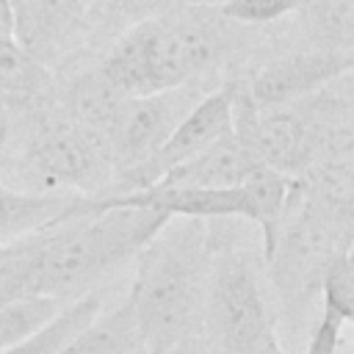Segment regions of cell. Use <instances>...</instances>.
<instances>
[{
	"label": "cell",
	"instance_id": "1",
	"mask_svg": "<svg viewBox=\"0 0 354 354\" xmlns=\"http://www.w3.org/2000/svg\"><path fill=\"white\" fill-rule=\"evenodd\" d=\"M210 257V230L202 218H169L136 254V277L124 299L144 354H166L202 337Z\"/></svg>",
	"mask_w": 354,
	"mask_h": 354
},
{
	"label": "cell",
	"instance_id": "2",
	"mask_svg": "<svg viewBox=\"0 0 354 354\" xmlns=\"http://www.w3.org/2000/svg\"><path fill=\"white\" fill-rule=\"evenodd\" d=\"M169 221L166 213L138 205H108L88 196V213L39 232L33 257L25 266V296L72 301L136 257L144 243Z\"/></svg>",
	"mask_w": 354,
	"mask_h": 354
},
{
	"label": "cell",
	"instance_id": "3",
	"mask_svg": "<svg viewBox=\"0 0 354 354\" xmlns=\"http://www.w3.org/2000/svg\"><path fill=\"white\" fill-rule=\"evenodd\" d=\"M221 53L210 22L188 14L152 17L130 28L97 64L124 97L194 86Z\"/></svg>",
	"mask_w": 354,
	"mask_h": 354
},
{
	"label": "cell",
	"instance_id": "4",
	"mask_svg": "<svg viewBox=\"0 0 354 354\" xmlns=\"http://www.w3.org/2000/svg\"><path fill=\"white\" fill-rule=\"evenodd\" d=\"M351 241V205L321 199L296 180L293 202L279 227L277 243L263 257L268 266V282L288 313L301 315L310 301L318 299L329 263L348 249Z\"/></svg>",
	"mask_w": 354,
	"mask_h": 354
},
{
	"label": "cell",
	"instance_id": "5",
	"mask_svg": "<svg viewBox=\"0 0 354 354\" xmlns=\"http://www.w3.org/2000/svg\"><path fill=\"white\" fill-rule=\"evenodd\" d=\"M271 335H277L274 310L254 257L238 246L213 249L202 313L210 354H252Z\"/></svg>",
	"mask_w": 354,
	"mask_h": 354
},
{
	"label": "cell",
	"instance_id": "6",
	"mask_svg": "<svg viewBox=\"0 0 354 354\" xmlns=\"http://www.w3.org/2000/svg\"><path fill=\"white\" fill-rule=\"evenodd\" d=\"M30 174L41 180V191L97 196L113 180L105 136L75 122L66 113L47 116L30 136L25 155Z\"/></svg>",
	"mask_w": 354,
	"mask_h": 354
},
{
	"label": "cell",
	"instance_id": "7",
	"mask_svg": "<svg viewBox=\"0 0 354 354\" xmlns=\"http://www.w3.org/2000/svg\"><path fill=\"white\" fill-rule=\"evenodd\" d=\"M194 86L160 91V94H144V97H127L119 113L105 127V144L113 166V177L147 163L163 141L171 136L177 122L188 113V108L199 100Z\"/></svg>",
	"mask_w": 354,
	"mask_h": 354
},
{
	"label": "cell",
	"instance_id": "8",
	"mask_svg": "<svg viewBox=\"0 0 354 354\" xmlns=\"http://www.w3.org/2000/svg\"><path fill=\"white\" fill-rule=\"evenodd\" d=\"M230 130H232V86H224V88L202 94L188 108V113L177 122V127L163 141V147L147 163L113 177V188H108L102 194L144 191L152 183H158L169 169L185 163L194 155H199L202 149L216 144Z\"/></svg>",
	"mask_w": 354,
	"mask_h": 354
},
{
	"label": "cell",
	"instance_id": "9",
	"mask_svg": "<svg viewBox=\"0 0 354 354\" xmlns=\"http://www.w3.org/2000/svg\"><path fill=\"white\" fill-rule=\"evenodd\" d=\"M351 69V50H313L293 53L266 64L246 86L249 100L257 108H277L299 102L329 83H337Z\"/></svg>",
	"mask_w": 354,
	"mask_h": 354
},
{
	"label": "cell",
	"instance_id": "10",
	"mask_svg": "<svg viewBox=\"0 0 354 354\" xmlns=\"http://www.w3.org/2000/svg\"><path fill=\"white\" fill-rule=\"evenodd\" d=\"M88 196L53 194V191H22L0 183V246L50 230L66 218L86 216Z\"/></svg>",
	"mask_w": 354,
	"mask_h": 354
},
{
	"label": "cell",
	"instance_id": "11",
	"mask_svg": "<svg viewBox=\"0 0 354 354\" xmlns=\"http://www.w3.org/2000/svg\"><path fill=\"white\" fill-rule=\"evenodd\" d=\"M254 169H260L235 133H224L216 144L202 149L199 155L188 158L185 163L169 169L155 188H230L243 183ZM149 185V188H152Z\"/></svg>",
	"mask_w": 354,
	"mask_h": 354
},
{
	"label": "cell",
	"instance_id": "12",
	"mask_svg": "<svg viewBox=\"0 0 354 354\" xmlns=\"http://www.w3.org/2000/svg\"><path fill=\"white\" fill-rule=\"evenodd\" d=\"M58 354H144L127 299L113 310H100Z\"/></svg>",
	"mask_w": 354,
	"mask_h": 354
},
{
	"label": "cell",
	"instance_id": "13",
	"mask_svg": "<svg viewBox=\"0 0 354 354\" xmlns=\"http://www.w3.org/2000/svg\"><path fill=\"white\" fill-rule=\"evenodd\" d=\"M100 310H102L100 293L88 290V293L61 304V310L50 321H44L36 332H30L28 337H22L14 346L3 348L0 354H58Z\"/></svg>",
	"mask_w": 354,
	"mask_h": 354
},
{
	"label": "cell",
	"instance_id": "14",
	"mask_svg": "<svg viewBox=\"0 0 354 354\" xmlns=\"http://www.w3.org/2000/svg\"><path fill=\"white\" fill-rule=\"evenodd\" d=\"M124 100L127 97L113 86V80L100 66H94L91 72H83L69 83L64 94V113L97 133H105V127L119 113Z\"/></svg>",
	"mask_w": 354,
	"mask_h": 354
},
{
	"label": "cell",
	"instance_id": "15",
	"mask_svg": "<svg viewBox=\"0 0 354 354\" xmlns=\"http://www.w3.org/2000/svg\"><path fill=\"white\" fill-rule=\"evenodd\" d=\"M50 72L36 53L14 39L0 41V102L6 100H36L50 91Z\"/></svg>",
	"mask_w": 354,
	"mask_h": 354
},
{
	"label": "cell",
	"instance_id": "16",
	"mask_svg": "<svg viewBox=\"0 0 354 354\" xmlns=\"http://www.w3.org/2000/svg\"><path fill=\"white\" fill-rule=\"evenodd\" d=\"M301 0H224L218 17L238 25H271L293 14Z\"/></svg>",
	"mask_w": 354,
	"mask_h": 354
},
{
	"label": "cell",
	"instance_id": "17",
	"mask_svg": "<svg viewBox=\"0 0 354 354\" xmlns=\"http://www.w3.org/2000/svg\"><path fill=\"white\" fill-rule=\"evenodd\" d=\"M354 321V313H346L335 304L321 301L315 324L310 329L307 337V348L304 354H340V343H343V329Z\"/></svg>",
	"mask_w": 354,
	"mask_h": 354
},
{
	"label": "cell",
	"instance_id": "18",
	"mask_svg": "<svg viewBox=\"0 0 354 354\" xmlns=\"http://www.w3.org/2000/svg\"><path fill=\"white\" fill-rule=\"evenodd\" d=\"M354 0H321V25L332 36L335 50H351Z\"/></svg>",
	"mask_w": 354,
	"mask_h": 354
},
{
	"label": "cell",
	"instance_id": "19",
	"mask_svg": "<svg viewBox=\"0 0 354 354\" xmlns=\"http://www.w3.org/2000/svg\"><path fill=\"white\" fill-rule=\"evenodd\" d=\"M28 3L33 11V22H39L44 28V25H58V22L69 19L80 0H28Z\"/></svg>",
	"mask_w": 354,
	"mask_h": 354
},
{
	"label": "cell",
	"instance_id": "20",
	"mask_svg": "<svg viewBox=\"0 0 354 354\" xmlns=\"http://www.w3.org/2000/svg\"><path fill=\"white\" fill-rule=\"evenodd\" d=\"M36 238H39V232L36 235H28L22 241H14V243L0 246V271H8L14 266H19L22 260H28L33 254V249H36Z\"/></svg>",
	"mask_w": 354,
	"mask_h": 354
},
{
	"label": "cell",
	"instance_id": "21",
	"mask_svg": "<svg viewBox=\"0 0 354 354\" xmlns=\"http://www.w3.org/2000/svg\"><path fill=\"white\" fill-rule=\"evenodd\" d=\"M17 22L19 17L14 8V0H0V41L17 36Z\"/></svg>",
	"mask_w": 354,
	"mask_h": 354
},
{
	"label": "cell",
	"instance_id": "22",
	"mask_svg": "<svg viewBox=\"0 0 354 354\" xmlns=\"http://www.w3.org/2000/svg\"><path fill=\"white\" fill-rule=\"evenodd\" d=\"M166 354H210V348H207V343H205L202 337H191V340H185V343H180V346H174V348H169Z\"/></svg>",
	"mask_w": 354,
	"mask_h": 354
},
{
	"label": "cell",
	"instance_id": "23",
	"mask_svg": "<svg viewBox=\"0 0 354 354\" xmlns=\"http://www.w3.org/2000/svg\"><path fill=\"white\" fill-rule=\"evenodd\" d=\"M8 136H11V116H8V108H6V102H0V149L6 147Z\"/></svg>",
	"mask_w": 354,
	"mask_h": 354
},
{
	"label": "cell",
	"instance_id": "24",
	"mask_svg": "<svg viewBox=\"0 0 354 354\" xmlns=\"http://www.w3.org/2000/svg\"><path fill=\"white\" fill-rule=\"evenodd\" d=\"M252 354H285V348L279 346V337L277 335H271V337H266Z\"/></svg>",
	"mask_w": 354,
	"mask_h": 354
}]
</instances>
